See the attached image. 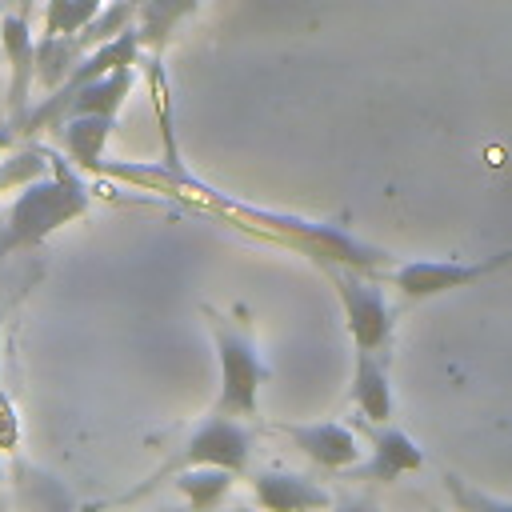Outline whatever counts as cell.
Returning <instances> with one entry per match:
<instances>
[{
  "instance_id": "cell-15",
  "label": "cell",
  "mask_w": 512,
  "mask_h": 512,
  "mask_svg": "<svg viewBox=\"0 0 512 512\" xmlns=\"http://www.w3.org/2000/svg\"><path fill=\"white\" fill-rule=\"evenodd\" d=\"M24 4H28V0H20V8H24Z\"/></svg>"
},
{
  "instance_id": "cell-13",
  "label": "cell",
  "mask_w": 512,
  "mask_h": 512,
  "mask_svg": "<svg viewBox=\"0 0 512 512\" xmlns=\"http://www.w3.org/2000/svg\"><path fill=\"white\" fill-rule=\"evenodd\" d=\"M196 4H200V0H148V4L140 8V24H136L140 44L164 48L168 36L176 32V24L196 12Z\"/></svg>"
},
{
  "instance_id": "cell-12",
  "label": "cell",
  "mask_w": 512,
  "mask_h": 512,
  "mask_svg": "<svg viewBox=\"0 0 512 512\" xmlns=\"http://www.w3.org/2000/svg\"><path fill=\"white\" fill-rule=\"evenodd\" d=\"M0 32H4V44H8V56H12V68H16V76H12V116H24L28 80H32V64H36V52H32V40H28L24 12L4 16Z\"/></svg>"
},
{
  "instance_id": "cell-7",
  "label": "cell",
  "mask_w": 512,
  "mask_h": 512,
  "mask_svg": "<svg viewBox=\"0 0 512 512\" xmlns=\"http://www.w3.org/2000/svg\"><path fill=\"white\" fill-rule=\"evenodd\" d=\"M252 500L268 512H304V508L332 504V496L316 480L300 472H280V468H264L252 476Z\"/></svg>"
},
{
  "instance_id": "cell-2",
  "label": "cell",
  "mask_w": 512,
  "mask_h": 512,
  "mask_svg": "<svg viewBox=\"0 0 512 512\" xmlns=\"http://www.w3.org/2000/svg\"><path fill=\"white\" fill-rule=\"evenodd\" d=\"M316 268L328 276V284L340 300L352 344L364 348V352H384L392 344V328H396L392 304L384 300V292L372 280H364L360 268H348V264H336V260H320Z\"/></svg>"
},
{
  "instance_id": "cell-14",
  "label": "cell",
  "mask_w": 512,
  "mask_h": 512,
  "mask_svg": "<svg viewBox=\"0 0 512 512\" xmlns=\"http://www.w3.org/2000/svg\"><path fill=\"white\" fill-rule=\"evenodd\" d=\"M16 436H20V428H16V416H12L8 400L0 396V448H12V444H16Z\"/></svg>"
},
{
  "instance_id": "cell-3",
  "label": "cell",
  "mask_w": 512,
  "mask_h": 512,
  "mask_svg": "<svg viewBox=\"0 0 512 512\" xmlns=\"http://www.w3.org/2000/svg\"><path fill=\"white\" fill-rule=\"evenodd\" d=\"M88 208L84 184L72 180L64 168H56V180L32 184L24 188V196L12 208V224H8V244H32L40 236H48L52 228H60L64 220L80 216Z\"/></svg>"
},
{
  "instance_id": "cell-1",
  "label": "cell",
  "mask_w": 512,
  "mask_h": 512,
  "mask_svg": "<svg viewBox=\"0 0 512 512\" xmlns=\"http://www.w3.org/2000/svg\"><path fill=\"white\" fill-rule=\"evenodd\" d=\"M212 340H216V364H220V396L212 412L252 420L260 412V384L268 376V364L256 352V340L244 324H228L212 312Z\"/></svg>"
},
{
  "instance_id": "cell-4",
  "label": "cell",
  "mask_w": 512,
  "mask_h": 512,
  "mask_svg": "<svg viewBox=\"0 0 512 512\" xmlns=\"http://www.w3.org/2000/svg\"><path fill=\"white\" fill-rule=\"evenodd\" d=\"M248 452H252V436L244 428V420L236 416H224V412H212L204 424L192 428V436L160 464V472L152 476V484L160 476H176L180 468H192V464H220V468H232L236 476L248 468Z\"/></svg>"
},
{
  "instance_id": "cell-8",
  "label": "cell",
  "mask_w": 512,
  "mask_h": 512,
  "mask_svg": "<svg viewBox=\"0 0 512 512\" xmlns=\"http://www.w3.org/2000/svg\"><path fill=\"white\" fill-rule=\"evenodd\" d=\"M352 404L368 424L392 420V380L380 360V352H352Z\"/></svg>"
},
{
  "instance_id": "cell-6",
  "label": "cell",
  "mask_w": 512,
  "mask_h": 512,
  "mask_svg": "<svg viewBox=\"0 0 512 512\" xmlns=\"http://www.w3.org/2000/svg\"><path fill=\"white\" fill-rule=\"evenodd\" d=\"M280 432L320 468L328 472H348L352 464H360V440L352 428L336 424V420H312V424H280Z\"/></svg>"
},
{
  "instance_id": "cell-9",
  "label": "cell",
  "mask_w": 512,
  "mask_h": 512,
  "mask_svg": "<svg viewBox=\"0 0 512 512\" xmlns=\"http://www.w3.org/2000/svg\"><path fill=\"white\" fill-rule=\"evenodd\" d=\"M420 464H424L420 444H416L408 432L384 424V432L372 436V460H368V464H352L348 472L368 476V480H396V476L416 472Z\"/></svg>"
},
{
  "instance_id": "cell-11",
  "label": "cell",
  "mask_w": 512,
  "mask_h": 512,
  "mask_svg": "<svg viewBox=\"0 0 512 512\" xmlns=\"http://www.w3.org/2000/svg\"><path fill=\"white\" fill-rule=\"evenodd\" d=\"M236 484V472L232 468H220V464H192V468H180L176 472V488L180 496L192 504V508H212L220 504Z\"/></svg>"
},
{
  "instance_id": "cell-10",
  "label": "cell",
  "mask_w": 512,
  "mask_h": 512,
  "mask_svg": "<svg viewBox=\"0 0 512 512\" xmlns=\"http://www.w3.org/2000/svg\"><path fill=\"white\" fill-rule=\"evenodd\" d=\"M112 120L116 116H100V112H80V116L60 120V144L80 168H100V152L112 132Z\"/></svg>"
},
{
  "instance_id": "cell-5",
  "label": "cell",
  "mask_w": 512,
  "mask_h": 512,
  "mask_svg": "<svg viewBox=\"0 0 512 512\" xmlns=\"http://www.w3.org/2000/svg\"><path fill=\"white\" fill-rule=\"evenodd\" d=\"M500 272V260L496 252L484 256V260H396L392 268H384L380 276L400 288L408 300H428V296H440V292H452V288H468L476 284L480 276H492Z\"/></svg>"
}]
</instances>
